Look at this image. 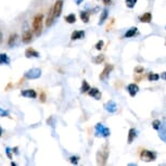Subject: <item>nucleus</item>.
Wrapping results in <instances>:
<instances>
[{
  "label": "nucleus",
  "mask_w": 166,
  "mask_h": 166,
  "mask_svg": "<svg viewBox=\"0 0 166 166\" xmlns=\"http://www.w3.org/2000/svg\"><path fill=\"white\" fill-rule=\"evenodd\" d=\"M25 57L26 58H39L40 57V54H39L38 51H36L35 49H33V48H27L26 50H25Z\"/></svg>",
  "instance_id": "nucleus-11"
},
{
  "label": "nucleus",
  "mask_w": 166,
  "mask_h": 166,
  "mask_svg": "<svg viewBox=\"0 0 166 166\" xmlns=\"http://www.w3.org/2000/svg\"><path fill=\"white\" fill-rule=\"evenodd\" d=\"M103 46H104V43H103V40H99V41H98V43H96V49L97 50H99L100 51L101 49H102V48H103Z\"/></svg>",
  "instance_id": "nucleus-31"
},
{
  "label": "nucleus",
  "mask_w": 166,
  "mask_h": 166,
  "mask_svg": "<svg viewBox=\"0 0 166 166\" xmlns=\"http://www.w3.org/2000/svg\"><path fill=\"white\" fill-rule=\"evenodd\" d=\"M33 39V33L32 31H25L22 35V41L24 43H29Z\"/></svg>",
  "instance_id": "nucleus-13"
},
{
  "label": "nucleus",
  "mask_w": 166,
  "mask_h": 166,
  "mask_svg": "<svg viewBox=\"0 0 166 166\" xmlns=\"http://www.w3.org/2000/svg\"><path fill=\"white\" fill-rule=\"evenodd\" d=\"M85 36V32L84 31H75L72 33L71 39L72 40H77V39H83Z\"/></svg>",
  "instance_id": "nucleus-14"
},
{
  "label": "nucleus",
  "mask_w": 166,
  "mask_h": 166,
  "mask_svg": "<svg viewBox=\"0 0 166 166\" xmlns=\"http://www.w3.org/2000/svg\"><path fill=\"white\" fill-rule=\"evenodd\" d=\"M89 93V96L90 97H92L93 99H96V100H100L101 99V92H100V90L98 88H90V90L88 91Z\"/></svg>",
  "instance_id": "nucleus-12"
},
{
  "label": "nucleus",
  "mask_w": 166,
  "mask_h": 166,
  "mask_svg": "<svg viewBox=\"0 0 166 166\" xmlns=\"http://www.w3.org/2000/svg\"><path fill=\"white\" fill-rule=\"evenodd\" d=\"M12 152H13V150H12L10 147L6 148V154H7V156H8L9 160H12Z\"/></svg>",
  "instance_id": "nucleus-30"
},
{
  "label": "nucleus",
  "mask_w": 166,
  "mask_h": 166,
  "mask_svg": "<svg viewBox=\"0 0 166 166\" xmlns=\"http://www.w3.org/2000/svg\"><path fill=\"white\" fill-rule=\"evenodd\" d=\"M135 72H136V74H142L143 67L142 66H137V67L135 69Z\"/></svg>",
  "instance_id": "nucleus-33"
},
{
  "label": "nucleus",
  "mask_w": 166,
  "mask_h": 166,
  "mask_svg": "<svg viewBox=\"0 0 166 166\" xmlns=\"http://www.w3.org/2000/svg\"><path fill=\"white\" fill-rule=\"evenodd\" d=\"M140 22H142V23H150L151 21H152V14H151L150 12H147V13H144L139 18Z\"/></svg>",
  "instance_id": "nucleus-16"
},
{
  "label": "nucleus",
  "mask_w": 166,
  "mask_h": 166,
  "mask_svg": "<svg viewBox=\"0 0 166 166\" xmlns=\"http://www.w3.org/2000/svg\"><path fill=\"white\" fill-rule=\"evenodd\" d=\"M43 14H37L35 15L34 20H33V29L36 33V35L39 36L41 33V26H43Z\"/></svg>",
  "instance_id": "nucleus-2"
},
{
  "label": "nucleus",
  "mask_w": 166,
  "mask_h": 166,
  "mask_svg": "<svg viewBox=\"0 0 166 166\" xmlns=\"http://www.w3.org/2000/svg\"><path fill=\"white\" fill-rule=\"evenodd\" d=\"M93 61H95V63H96V64H101L102 62L104 61V55H103V54H100V55H98V57H97V58L95 59Z\"/></svg>",
  "instance_id": "nucleus-26"
},
{
  "label": "nucleus",
  "mask_w": 166,
  "mask_h": 166,
  "mask_svg": "<svg viewBox=\"0 0 166 166\" xmlns=\"http://www.w3.org/2000/svg\"><path fill=\"white\" fill-rule=\"evenodd\" d=\"M11 165H12V166H15V165H16V163H14V162H11Z\"/></svg>",
  "instance_id": "nucleus-43"
},
{
  "label": "nucleus",
  "mask_w": 166,
  "mask_h": 166,
  "mask_svg": "<svg viewBox=\"0 0 166 166\" xmlns=\"http://www.w3.org/2000/svg\"><path fill=\"white\" fill-rule=\"evenodd\" d=\"M112 0H103V4H110V2H111Z\"/></svg>",
  "instance_id": "nucleus-37"
},
{
  "label": "nucleus",
  "mask_w": 166,
  "mask_h": 166,
  "mask_svg": "<svg viewBox=\"0 0 166 166\" xmlns=\"http://www.w3.org/2000/svg\"><path fill=\"white\" fill-rule=\"evenodd\" d=\"M148 78H149V81H158V78H160V76H158V74L150 73L149 74V76H148Z\"/></svg>",
  "instance_id": "nucleus-28"
},
{
  "label": "nucleus",
  "mask_w": 166,
  "mask_h": 166,
  "mask_svg": "<svg viewBox=\"0 0 166 166\" xmlns=\"http://www.w3.org/2000/svg\"><path fill=\"white\" fill-rule=\"evenodd\" d=\"M160 129H161V131H160V135L158 136H160V138H161L164 142H166V123L162 124Z\"/></svg>",
  "instance_id": "nucleus-19"
},
{
  "label": "nucleus",
  "mask_w": 166,
  "mask_h": 166,
  "mask_svg": "<svg viewBox=\"0 0 166 166\" xmlns=\"http://www.w3.org/2000/svg\"><path fill=\"white\" fill-rule=\"evenodd\" d=\"M21 96L25 97V98H31V99H35L37 97V92L34 89H25L21 91Z\"/></svg>",
  "instance_id": "nucleus-9"
},
{
  "label": "nucleus",
  "mask_w": 166,
  "mask_h": 166,
  "mask_svg": "<svg viewBox=\"0 0 166 166\" xmlns=\"http://www.w3.org/2000/svg\"><path fill=\"white\" fill-rule=\"evenodd\" d=\"M165 29H166V26H165Z\"/></svg>",
  "instance_id": "nucleus-44"
},
{
  "label": "nucleus",
  "mask_w": 166,
  "mask_h": 166,
  "mask_svg": "<svg viewBox=\"0 0 166 166\" xmlns=\"http://www.w3.org/2000/svg\"><path fill=\"white\" fill-rule=\"evenodd\" d=\"M95 129H96V136L98 137H103V138H108L109 136L111 135V131L108 127H105L103 124L98 123L95 126Z\"/></svg>",
  "instance_id": "nucleus-3"
},
{
  "label": "nucleus",
  "mask_w": 166,
  "mask_h": 166,
  "mask_svg": "<svg viewBox=\"0 0 166 166\" xmlns=\"http://www.w3.org/2000/svg\"><path fill=\"white\" fill-rule=\"evenodd\" d=\"M112 23H114V19H113V22H112ZM110 28H111V25H109L108 28H106V31H110Z\"/></svg>",
  "instance_id": "nucleus-42"
},
{
  "label": "nucleus",
  "mask_w": 166,
  "mask_h": 166,
  "mask_svg": "<svg viewBox=\"0 0 166 166\" xmlns=\"http://www.w3.org/2000/svg\"><path fill=\"white\" fill-rule=\"evenodd\" d=\"M2 40H4V35H2V33L0 31V43H2Z\"/></svg>",
  "instance_id": "nucleus-36"
},
{
  "label": "nucleus",
  "mask_w": 166,
  "mask_h": 166,
  "mask_svg": "<svg viewBox=\"0 0 166 166\" xmlns=\"http://www.w3.org/2000/svg\"><path fill=\"white\" fill-rule=\"evenodd\" d=\"M140 156H141V160L144 161V162H152V161H155L156 153L149 150H143L142 152H141Z\"/></svg>",
  "instance_id": "nucleus-5"
},
{
  "label": "nucleus",
  "mask_w": 166,
  "mask_h": 166,
  "mask_svg": "<svg viewBox=\"0 0 166 166\" xmlns=\"http://www.w3.org/2000/svg\"><path fill=\"white\" fill-rule=\"evenodd\" d=\"M137 137V131H136L135 128H130L129 131H128V143H132V141L136 139Z\"/></svg>",
  "instance_id": "nucleus-17"
},
{
  "label": "nucleus",
  "mask_w": 166,
  "mask_h": 166,
  "mask_svg": "<svg viewBox=\"0 0 166 166\" xmlns=\"http://www.w3.org/2000/svg\"><path fill=\"white\" fill-rule=\"evenodd\" d=\"M41 76V70L38 69V67H33L31 70H28L25 72L24 74V78H26V79H37Z\"/></svg>",
  "instance_id": "nucleus-4"
},
{
  "label": "nucleus",
  "mask_w": 166,
  "mask_h": 166,
  "mask_svg": "<svg viewBox=\"0 0 166 166\" xmlns=\"http://www.w3.org/2000/svg\"><path fill=\"white\" fill-rule=\"evenodd\" d=\"M64 20L66 21V23L74 24L75 22H76V15H75L74 13H71V14H69V15H66L65 18H64Z\"/></svg>",
  "instance_id": "nucleus-20"
},
{
  "label": "nucleus",
  "mask_w": 166,
  "mask_h": 166,
  "mask_svg": "<svg viewBox=\"0 0 166 166\" xmlns=\"http://www.w3.org/2000/svg\"><path fill=\"white\" fill-rule=\"evenodd\" d=\"M90 90V86L89 84L87 83V81H83V84H81V92L84 93V92H87Z\"/></svg>",
  "instance_id": "nucleus-23"
},
{
  "label": "nucleus",
  "mask_w": 166,
  "mask_h": 166,
  "mask_svg": "<svg viewBox=\"0 0 166 166\" xmlns=\"http://www.w3.org/2000/svg\"><path fill=\"white\" fill-rule=\"evenodd\" d=\"M62 8H63V1H62V0H58V1L54 4L53 7H52V13H53L54 19H58L59 16L61 15Z\"/></svg>",
  "instance_id": "nucleus-6"
},
{
  "label": "nucleus",
  "mask_w": 166,
  "mask_h": 166,
  "mask_svg": "<svg viewBox=\"0 0 166 166\" xmlns=\"http://www.w3.org/2000/svg\"><path fill=\"white\" fill-rule=\"evenodd\" d=\"M161 125H162V123H161L160 120H153V123H152V127L154 128L155 130H158V129H160V127H161Z\"/></svg>",
  "instance_id": "nucleus-27"
},
{
  "label": "nucleus",
  "mask_w": 166,
  "mask_h": 166,
  "mask_svg": "<svg viewBox=\"0 0 166 166\" xmlns=\"http://www.w3.org/2000/svg\"><path fill=\"white\" fill-rule=\"evenodd\" d=\"M12 150H13V153H15V154H19V148L18 147H15V148H13V149H12Z\"/></svg>",
  "instance_id": "nucleus-35"
},
{
  "label": "nucleus",
  "mask_w": 166,
  "mask_h": 166,
  "mask_svg": "<svg viewBox=\"0 0 166 166\" xmlns=\"http://www.w3.org/2000/svg\"><path fill=\"white\" fill-rule=\"evenodd\" d=\"M16 38H18V35H16V34H11V35L9 36V39H8L9 47L14 46V43H15V41H16Z\"/></svg>",
  "instance_id": "nucleus-22"
},
{
  "label": "nucleus",
  "mask_w": 166,
  "mask_h": 166,
  "mask_svg": "<svg viewBox=\"0 0 166 166\" xmlns=\"http://www.w3.org/2000/svg\"><path fill=\"white\" fill-rule=\"evenodd\" d=\"M108 158H109V148L108 144H105L104 147L102 148L101 150L98 151V153H97V163L99 165H105L106 161H108Z\"/></svg>",
  "instance_id": "nucleus-1"
},
{
  "label": "nucleus",
  "mask_w": 166,
  "mask_h": 166,
  "mask_svg": "<svg viewBox=\"0 0 166 166\" xmlns=\"http://www.w3.org/2000/svg\"><path fill=\"white\" fill-rule=\"evenodd\" d=\"M103 108L105 109V111H108L109 113H115L117 111V104L113 100H110L108 102H105Z\"/></svg>",
  "instance_id": "nucleus-8"
},
{
  "label": "nucleus",
  "mask_w": 166,
  "mask_h": 166,
  "mask_svg": "<svg viewBox=\"0 0 166 166\" xmlns=\"http://www.w3.org/2000/svg\"><path fill=\"white\" fill-rule=\"evenodd\" d=\"M109 16V11L108 9H103V11L101 12V15H100V21H99V25H102V24L104 23L105 21H106V19H108Z\"/></svg>",
  "instance_id": "nucleus-18"
},
{
  "label": "nucleus",
  "mask_w": 166,
  "mask_h": 166,
  "mask_svg": "<svg viewBox=\"0 0 166 166\" xmlns=\"http://www.w3.org/2000/svg\"><path fill=\"white\" fill-rule=\"evenodd\" d=\"M81 20L84 23H88L89 22V13L86 11H81Z\"/></svg>",
  "instance_id": "nucleus-24"
},
{
  "label": "nucleus",
  "mask_w": 166,
  "mask_h": 166,
  "mask_svg": "<svg viewBox=\"0 0 166 166\" xmlns=\"http://www.w3.org/2000/svg\"><path fill=\"white\" fill-rule=\"evenodd\" d=\"M0 117H10V114L7 110H4V109L0 108Z\"/></svg>",
  "instance_id": "nucleus-29"
},
{
  "label": "nucleus",
  "mask_w": 166,
  "mask_h": 166,
  "mask_svg": "<svg viewBox=\"0 0 166 166\" xmlns=\"http://www.w3.org/2000/svg\"><path fill=\"white\" fill-rule=\"evenodd\" d=\"M162 78H164V79L166 81V72H164V73L162 74Z\"/></svg>",
  "instance_id": "nucleus-40"
},
{
  "label": "nucleus",
  "mask_w": 166,
  "mask_h": 166,
  "mask_svg": "<svg viewBox=\"0 0 166 166\" xmlns=\"http://www.w3.org/2000/svg\"><path fill=\"white\" fill-rule=\"evenodd\" d=\"M141 78H142V76H136V75H135V79H136V81H140Z\"/></svg>",
  "instance_id": "nucleus-38"
},
{
  "label": "nucleus",
  "mask_w": 166,
  "mask_h": 166,
  "mask_svg": "<svg viewBox=\"0 0 166 166\" xmlns=\"http://www.w3.org/2000/svg\"><path fill=\"white\" fill-rule=\"evenodd\" d=\"M40 100H41V102H45V101H46V95L43 92L40 95Z\"/></svg>",
  "instance_id": "nucleus-34"
},
{
  "label": "nucleus",
  "mask_w": 166,
  "mask_h": 166,
  "mask_svg": "<svg viewBox=\"0 0 166 166\" xmlns=\"http://www.w3.org/2000/svg\"><path fill=\"white\" fill-rule=\"evenodd\" d=\"M127 91L130 95V97H135L139 91V87H138L137 84H129L127 86Z\"/></svg>",
  "instance_id": "nucleus-10"
},
{
  "label": "nucleus",
  "mask_w": 166,
  "mask_h": 166,
  "mask_svg": "<svg viewBox=\"0 0 166 166\" xmlns=\"http://www.w3.org/2000/svg\"><path fill=\"white\" fill-rule=\"evenodd\" d=\"M2 134H4V129H2V127L0 126V137L2 136Z\"/></svg>",
  "instance_id": "nucleus-39"
},
{
  "label": "nucleus",
  "mask_w": 166,
  "mask_h": 166,
  "mask_svg": "<svg viewBox=\"0 0 166 166\" xmlns=\"http://www.w3.org/2000/svg\"><path fill=\"white\" fill-rule=\"evenodd\" d=\"M136 33H137V27H131L130 29H128L126 32V34H125V38H131V37H134L136 35Z\"/></svg>",
  "instance_id": "nucleus-21"
},
{
  "label": "nucleus",
  "mask_w": 166,
  "mask_h": 166,
  "mask_svg": "<svg viewBox=\"0 0 166 166\" xmlns=\"http://www.w3.org/2000/svg\"><path fill=\"white\" fill-rule=\"evenodd\" d=\"M113 70V65L112 64H106L104 66V69L102 71V73L100 74V79L101 81H106L108 77L110 76V73L112 72Z\"/></svg>",
  "instance_id": "nucleus-7"
},
{
  "label": "nucleus",
  "mask_w": 166,
  "mask_h": 166,
  "mask_svg": "<svg viewBox=\"0 0 166 166\" xmlns=\"http://www.w3.org/2000/svg\"><path fill=\"white\" fill-rule=\"evenodd\" d=\"M83 1H84V0H76V4H81Z\"/></svg>",
  "instance_id": "nucleus-41"
},
{
  "label": "nucleus",
  "mask_w": 166,
  "mask_h": 166,
  "mask_svg": "<svg viewBox=\"0 0 166 166\" xmlns=\"http://www.w3.org/2000/svg\"><path fill=\"white\" fill-rule=\"evenodd\" d=\"M137 1H138V0H126V1H125V4H126V6H127V8L132 9L136 6Z\"/></svg>",
  "instance_id": "nucleus-25"
},
{
  "label": "nucleus",
  "mask_w": 166,
  "mask_h": 166,
  "mask_svg": "<svg viewBox=\"0 0 166 166\" xmlns=\"http://www.w3.org/2000/svg\"><path fill=\"white\" fill-rule=\"evenodd\" d=\"M78 160H79V158H78V156H75V155H73V156H71V158H70V162L72 163V164H74V165H77Z\"/></svg>",
  "instance_id": "nucleus-32"
},
{
  "label": "nucleus",
  "mask_w": 166,
  "mask_h": 166,
  "mask_svg": "<svg viewBox=\"0 0 166 166\" xmlns=\"http://www.w3.org/2000/svg\"><path fill=\"white\" fill-rule=\"evenodd\" d=\"M10 58L7 53H0V65H9Z\"/></svg>",
  "instance_id": "nucleus-15"
}]
</instances>
